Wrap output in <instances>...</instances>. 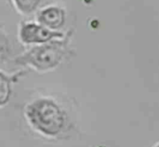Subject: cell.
<instances>
[{"instance_id": "1", "label": "cell", "mask_w": 159, "mask_h": 147, "mask_svg": "<svg viewBox=\"0 0 159 147\" xmlns=\"http://www.w3.org/2000/svg\"><path fill=\"white\" fill-rule=\"evenodd\" d=\"M73 30H69L64 37L53 39L47 43L32 46L14 59L16 64L29 67L38 73H48L58 68L73 54L71 48Z\"/></svg>"}, {"instance_id": "2", "label": "cell", "mask_w": 159, "mask_h": 147, "mask_svg": "<svg viewBox=\"0 0 159 147\" xmlns=\"http://www.w3.org/2000/svg\"><path fill=\"white\" fill-rule=\"evenodd\" d=\"M29 126L38 134L47 138L60 136L66 128L67 116L54 100L41 97L28 103L23 110Z\"/></svg>"}, {"instance_id": "3", "label": "cell", "mask_w": 159, "mask_h": 147, "mask_svg": "<svg viewBox=\"0 0 159 147\" xmlns=\"http://www.w3.org/2000/svg\"><path fill=\"white\" fill-rule=\"evenodd\" d=\"M66 33L53 31L37 21H22L18 27V39L25 46H36L53 39L64 37Z\"/></svg>"}, {"instance_id": "4", "label": "cell", "mask_w": 159, "mask_h": 147, "mask_svg": "<svg viewBox=\"0 0 159 147\" xmlns=\"http://www.w3.org/2000/svg\"><path fill=\"white\" fill-rule=\"evenodd\" d=\"M36 21L53 31H60L66 21V11L59 5H48L36 12Z\"/></svg>"}, {"instance_id": "5", "label": "cell", "mask_w": 159, "mask_h": 147, "mask_svg": "<svg viewBox=\"0 0 159 147\" xmlns=\"http://www.w3.org/2000/svg\"><path fill=\"white\" fill-rule=\"evenodd\" d=\"M27 74L26 70H20L12 74L5 73L3 70L0 72V105L4 107L9 101L12 87L15 83L19 81V79L24 76Z\"/></svg>"}, {"instance_id": "6", "label": "cell", "mask_w": 159, "mask_h": 147, "mask_svg": "<svg viewBox=\"0 0 159 147\" xmlns=\"http://www.w3.org/2000/svg\"><path fill=\"white\" fill-rule=\"evenodd\" d=\"M14 8L20 15L28 16L37 10L43 0H10Z\"/></svg>"}, {"instance_id": "7", "label": "cell", "mask_w": 159, "mask_h": 147, "mask_svg": "<svg viewBox=\"0 0 159 147\" xmlns=\"http://www.w3.org/2000/svg\"><path fill=\"white\" fill-rule=\"evenodd\" d=\"M153 147H159V142L157 143V144H156V145H155Z\"/></svg>"}]
</instances>
